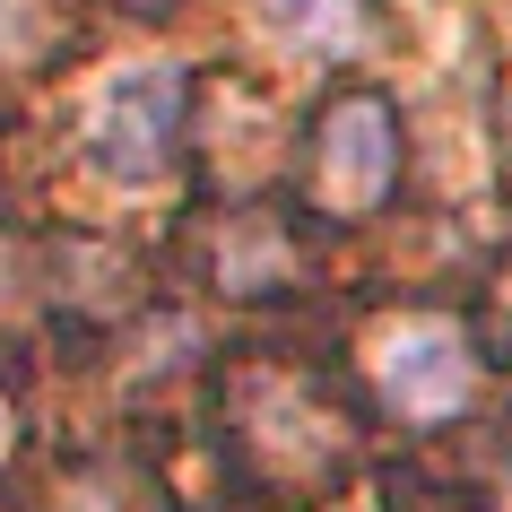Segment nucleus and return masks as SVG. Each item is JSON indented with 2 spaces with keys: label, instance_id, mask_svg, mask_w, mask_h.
Segmentation results:
<instances>
[{
  "label": "nucleus",
  "instance_id": "obj_5",
  "mask_svg": "<svg viewBox=\"0 0 512 512\" xmlns=\"http://www.w3.org/2000/svg\"><path fill=\"white\" fill-rule=\"evenodd\" d=\"M374 391H382L391 417H408V426H452L460 408L478 400V348H469V322L400 313V322L374 339Z\"/></svg>",
  "mask_w": 512,
  "mask_h": 512
},
{
  "label": "nucleus",
  "instance_id": "obj_6",
  "mask_svg": "<svg viewBox=\"0 0 512 512\" xmlns=\"http://www.w3.org/2000/svg\"><path fill=\"white\" fill-rule=\"evenodd\" d=\"M261 18H270V35L287 53H304V61H356V53L382 44L374 0H261Z\"/></svg>",
  "mask_w": 512,
  "mask_h": 512
},
{
  "label": "nucleus",
  "instance_id": "obj_1",
  "mask_svg": "<svg viewBox=\"0 0 512 512\" xmlns=\"http://www.w3.org/2000/svg\"><path fill=\"white\" fill-rule=\"evenodd\" d=\"M217 443L235 452V469L261 495L304 504V495H330L356 469L365 408L322 365H304L287 348H252L217 365Z\"/></svg>",
  "mask_w": 512,
  "mask_h": 512
},
{
  "label": "nucleus",
  "instance_id": "obj_10",
  "mask_svg": "<svg viewBox=\"0 0 512 512\" xmlns=\"http://www.w3.org/2000/svg\"><path fill=\"white\" fill-rule=\"evenodd\" d=\"M9 460H18V400L0 391V469H9Z\"/></svg>",
  "mask_w": 512,
  "mask_h": 512
},
{
  "label": "nucleus",
  "instance_id": "obj_11",
  "mask_svg": "<svg viewBox=\"0 0 512 512\" xmlns=\"http://www.w3.org/2000/svg\"><path fill=\"white\" fill-rule=\"evenodd\" d=\"M122 9H131V18H165V0H122Z\"/></svg>",
  "mask_w": 512,
  "mask_h": 512
},
{
  "label": "nucleus",
  "instance_id": "obj_7",
  "mask_svg": "<svg viewBox=\"0 0 512 512\" xmlns=\"http://www.w3.org/2000/svg\"><path fill=\"white\" fill-rule=\"evenodd\" d=\"M44 512H165V495H157V478L131 469L122 452H87V460H70L53 478Z\"/></svg>",
  "mask_w": 512,
  "mask_h": 512
},
{
  "label": "nucleus",
  "instance_id": "obj_3",
  "mask_svg": "<svg viewBox=\"0 0 512 512\" xmlns=\"http://www.w3.org/2000/svg\"><path fill=\"white\" fill-rule=\"evenodd\" d=\"M191 131V79L183 70H113L87 105V165L122 191H148L174 174Z\"/></svg>",
  "mask_w": 512,
  "mask_h": 512
},
{
  "label": "nucleus",
  "instance_id": "obj_8",
  "mask_svg": "<svg viewBox=\"0 0 512 512\" xmlns=\"http://www.w3.org/2000/svg\"><path fill=\"white\" fill-rule=\"evenodd\" d=\"M44 44H53V9L44 0H0V70L44 61Z\"/></svg>",
  "mask_w": 512,
  "mask_h": 512
},
{
  "label": "nucleus",
  "instance_id": "obj_9",
  "mask_svg": "<svg viewBox=\"0 0 512 512\" xmlns=\"http://www.w3.org/2000/svg\"><path fill=\"white\" fill-rule=\"evenodd\" d=\"M495 165H504V191H512V79L495 87Z\"/></svg>",
  "mask_w": 512,
  "mask_h": 512
},
{
  "label": "nucleus",
  "instance_id": "obj_2",
  "mask_svg": "<svg viewBox=\"0 0 512 512\" xmlns=\"http://www.w3.org/2000/svg\"><path fill=\"white\" fill-rule=\"evenodd\" d=\"M400 174H408L400 105L382 87H330L304 122V200L339 226H365L391 209Z\"/></svg>",
  "mask_w": 512,
  "mask_h": 512
},
{
  "label": "nucleus",
  "instance_id": "obj_4",
  "mask_svg": "<svg viewBox=\"0 0 512 512\" xmlns=\"http://www.w3.org/2000/svg\"><path fill=\"white\" fill-rule=\"evenodd\" d=\"M183 252H191V270H200V287L226 296V304H287L304 287V270H313L296 217L261 209V200H217V209H200Z\"/></svg>",
  "mask_w": 512,
  "mask_h": 512
}]
</instances>
